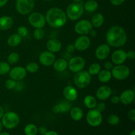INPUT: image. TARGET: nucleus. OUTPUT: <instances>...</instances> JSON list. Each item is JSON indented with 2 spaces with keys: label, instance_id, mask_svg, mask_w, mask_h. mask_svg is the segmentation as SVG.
<instances>
[{
  "label": "nucleus",
  "instance_id": "obj_28",
  "mask_svg": "<svg viewBox=\"0 0 135 135\" xmlns=\"http://www.w3.org/2000/svg\"><path fill=\"white\" fill-rule=\"evenodd\" d=\"M97 103V99L94 96H91V95H88V96H85L84 98V105L90 109L96 108Z\"/></svg>",
  "mask_w": 135,
  "mask_h": 135
},
{
  "label": "nucleus",
  "instance_id": "obj_26",
  "mask_svg": "<svg viewBox=\"0 0 135 135\" xmlns=\"http://www.w3.org/2000/svg\"><path fill=\"white\" fill-rule=\"evenodd\" d=\"M90 22L94 27H101L104 22V15L102 14H101V13H96V14H95L92 17V19H91Z\"/></svg>",
  "mask_w": 135,
  "mask_h": 135
},
{
  "label": "nucleus",
  "instance_id": "obj_18",
  "mask_svg": "<svg viewBox=\"0 0 135 135\" xmlns=\"http://www.w3.org/2000/svg\"><path fill=\"white\" fill-rule=\"evenodd\" d=\"M127 59V53L123 50H115L112 55V62L116 65L123 64Z\"/></svg>",
  "mask_w": 135,
  "mask_h": 135
},
{
  "label": "nucleus",
  "instance_id": "obj_49",
  "mask_svg": "<svg viewBox=\"0 0 135 135\" xmlns=\"http://www.w3.org/2000/svg\"><path fill=\"white\" fill-rule=\"evenodd\" d=\"M89 34H90L91 36H92V37H96V35H97V32H96V30H93V29H92V30L90 32Z\"/></svg>",
  "mask_w": 135,
  "mask_h": 135
},
{
  "label": "nucleus",
  "instance_id": "obj_37",
  "mask_svg": "<svg viewBox=\"0 0 135 135\" xmlns=\"http://www.w3.org/2000/svg\"><path fill=\"white\" fill-rule=\"evenodd\" d=\"M45 32L42 28H36V30L34 31V37L35 39L42 40L44 37Z\"/></svg>",
  "mask_w": 135,
  "mask_h": 135
},
{
  "label": "nucleus",
  "instance_id": "obj_2",
  "mask_svg": "<svg viewBox=\"0 0 135 135\" xmlns=\"http://www.w3.org/2000/svg\"><path fill=\"white\" fill-rule=\"evenodd\" d=\"M46 21L50 26L54 28H59L65 26L67 22L66 13L61 9L53 7L49 9L46 15Z\"/></svg>",
  "mask_w": 135,
  "mask_h": 135
},
{
  "label": "nucleus",
  "instance_id": "obj_11",
  "mask_svg": "<svg viewBox=\"0 0 135 135\" xmlns=\"http://www.w3.org/2000/svg\"><path fill=\"white\" fill-rule=\"evenodd\" d=\"M85 67V60L82 57L76 56L71 58L68 62V67L72 72L78 73L83 71Z\"/></svg>",
  "mask_w": 135,
  "mask_h": 135
},
{
  "label": "nucleus",
  "instance_id": "obj_50",
  "mask_svg": "<svg viewBox=\"0 0 135 135\" xmlns=\"http://www.w3.org/2000/svg\"><path fill=\"white\" fill-rule=\"evenodd\" d=\"M4 114V110L3 109V108L1 106H0V119H1V117H3Z\"/></svg>",
  "mask_w": 135,
  "mask_h": 135
},
{
  "label": "nucleus",
  "instance_id": "obj_17",
  "mask_svg": "<svg viewBox=\"0 0 135 135\" xmlns=\"http://www.w3.org/2000/svg\"><path fill=\"white\" fill-rule=\"evenodd\" d=\"M112 94V90L109 86L103 85L99 87L96 92V98L101 101H104L109 98Z\"/></svg>",
  "mask_w": 135,
  "mask_h": 135
},
{
  "label": "nucleus",
  "instance_id": "obj_43",
  "mask_svg": "<svg viewBox=\"0 0 135 135\" xmlns=\"http://www.w3.org/2000/svg\"><path fill=\"white\" fill-rule=\"evenodd\" d=\"M127 53V58L129 59H131V60H133L135 58V53L134 51L133 50H130Z\"/></svg>",
  "mask_w": 135,
  "mask_h": 135
},
{
  "label": "nucleus",
  "instance_id": "obj_39",
  "mask_svg": "<svg viewBox=\"0 0 135 135\" xmlns=\"http://www.w3.org/2000/svg\"><path fill=\"white\" fill-rule=\"evenodd\" d=\"M96 109L98 110L100 112H103L105 111V108H106V106H105V104H104V102H100L97 103V105L96 106Z\"/></svg>",
  "mask_w": 135,
  "mask_h": 135
},
{
  "label": "nucleus",
  "instance_id": "obj_21",
  "mask_svg": "<svg viewBox=\"0 0 135 135\" xmlns=\"http://www.w3.org/2000/svg\"><path fill=\"white\" fill-rule=\"evenodd\" d=\"M46 47L49 51H51L52 53H57L61 50L62 44L60 41L57 39L49 40L46 44Z\"/></svg>",
  "mask_w": 135,
  "mask_h": 135
},
{
  "label": "nucleus",
  "instance_id": "obj_38",
  "mask_svg": "<svg viewBox=\"0 0 135 135\" xmlns=\"http://www.w3.org/2000/svg\"><path fill=\"white\" fill-rule=\"evenodd\" d=\"M28 32V31L27 28L24 26H21L17 28V34L22 38L26 36Z\"/></svg>",
  "mask_w": 135,
  "mask_h": 135
},
{
  "label": "nucleus",
  "instance_id": "obj_34",
  "mask_svg": "<svg viewBox=\"0 0 135 135\" xmlns=\"http://www.w3.org/2000/svg\"><path fill=\"white\" fill-rule=\"evenodd\" d=\"M19 60V55L16 52L11 53L7 57V63L9 64H15Z\"/></svg>",
  "mask_w": 135,
  "mask_h": 135
},
{
  "label": "nucleus",
  "instance_id": "obj_13",
  "mask_svg": "<svg viewBox=\"0 0 135 135\" xmlns=\"http://www.w3.org/2000/svg\"><path fill=\"white\" fill-rule=\"evenodd\" d=\"M90 44L91 42L89 37L86 35H83L76 38L74 46H75V50L79 51H83L86 50L90 47Z\"/></svg>",
  "mask_w": 135,
  "mask_h": 135
},
{
  "label": "nucleus",
  "instance_id": "obj_10",
  "mask_svg": "<svg viewBox=\"0 0 135 135\" xmlns=\"http://www.w3.org/2000/svg\"><path fill=\"white\" fill-rule=\"evenodd\" d=\"M93 29V26L90 21L83 19L78 21L75 26V31L80 36L87 35Z\"/></svg>",
  "mask_w": 135,
  "mask_h": 135
},
{
  "label": "nucleus",
  "instance_id": "obj_1",
  "mask_svg": "<svg viewBox=\"0 0 135 135\" xmlns=\"http://www.w3.org/2000/svg\"><path fill=\"white\" fill-rule=\"evenodd\" d=\"M107 44L113 47L123 46L127 40L125 30L119 26H113L108 30L105 35Z\"/></svg>",
  "mask_w": 135,
  "mask_h": 135
},
{
  "label": "nucleus",
  "instance_id": "obj_55",
  "mask_svg": "<svg viewBox=\"0 0 135 135\" xmlns=\"http://www.w3.org/2000/svg\"><path fill=\"white\" fill-rule=\"evenodd\" d=\"M44 1H49V0H44Z\"/></svg>",
  "mask_w": 135,
  "mask_h": 135
},
{
  "label": "nucleus",
  "instance_id": "obj_14",
  "mask_svg": "<svg viewBox=\"0 0 135 135\" xmlns=\"http://www.w3.org/2000/svg\"><path fill=\"white\" fill-rule=\"evenodd\" d=\"M72 108L71 102L68 100H62L54 105L52 108V112L54 113H64L70 112Z\"/></svg>",
  "mask_w": 135,
  "mask_h": 135
},
{
  "label": "nucleus",
  "instance_id": "obj_33",
  "mask_svg": "<svg viewBox=\"0 0 135 135\" xmlns=\"http://www.w3.org/2000/svg\"><path fill=\"white\" fill-rule=\"evenodd\" d=\"M10 69V65L7 62H0V75H6V74H7L9 72Z\"/></svg>",
  "mask_w": 135,
  "mask_h": 135
},
{
  "label": "nucleus",
  "instance_id": "obj_45",
  "mask_svg": "<svg viewBox=\"0 0 135 135\" xmlns=\"http://www.w3.org/2000/svg\"><path fill=\"white\" fill-rule=\"evenodd\" d=\"M110 1L112 5H115V6H119L123 3L125 0H110Z\"/></svg>",
  "mask_w": 135,
  "mask_h": 135
},
{
  "label": "nucleus",
  "instance_id": "obj_35",
  "mask_svg": "<svg viewBox=\"0 0 135 135\" xmlns=\"http://www.w3.org/2000/svg\"><path fill=\"white\" fill-rule=\"evenodd\" d=\"M107 121L111 125H118L120 121L119 117L115 114H111L107 118Z\"/></svg>",
  "mask_w": 135,
  "mask_h": 135
},
{
  "label": "nucleus",
  "instance_id": "obj_6",
  "mask_svg": "<svg viewBox=\"0 0 135 135\" xmlns=\"http://www.w3.org/2000/svg\"><path fill=\"white\" fill-rule=\"evenodd\" d=\"M86 120L88 125L93 127H96L101 125L102 123L103 117L101 112L96 109H90L86 116Z\"/></svg>",
  "mask_w": 135,
  "mask_h": 135
},
{
  "label": "nucleus",
  "instance_id": "obj_51",
  "mask_svg": "<svg viewBox=\"0 0 135 135\" xmlns=\"http://www.w3.org/2000/svg\"><path fill=\"white\" fill-rule=\"evenodd\" d=\"M0 135H11L9 133H7V132H1L0 133Z\"/></svg>",
  "mask_w": 135,
  "mask_h": 135
},
{
  "label": "nucleus",
  "instance_id": "obj_3",
  "mask_svg": "<svg viewBox=\"0 0 135 135\" xmlns=\"http://www.w3.org/2000/svg\"><path fill=\"white\" fill-rule=\"evenodd\" d=\"M3 127L7 129H13L18 126L20 122V117L18 113L14 112H9L4 113L1 117Z\"/></svg>",
  "mask_w": 135,
  "mask_h": 135
},
{
  "label": "nucleus",
  "instance_id": "obj_23",
  "mask_svg": "<svg viewBox=\"0 0 135 135\" xmlns=\"http://www.w3.org/2000/svg\"><path fill=\"white\" fill-rule=\"evenodd\" d=\"M54 69L57 72H63L68 67V61L64 58H59L55 59V62L53 64Z\"/></svg>",
  "mask_w": 135,
  "mask_h": 135
},
{
  "label": "nucleus",
  "instance_id": "obj_44",
  "mask_svg": "<svg viewBox=\"0 0 135 135\" xmlns=\"http://www.w3.org/2000/svg\"><path fill=\"white\" fill-rule=\"evenodd\" d=\"M111 102L113 104H119L120 103V98L119 96H114L111 98Z\"/></svg>",
  "mask_w": 135,
  "mask_h": 135
},
{
  "label": "nucleus",
  "instance_id": "obj_42",
  "mask_svg": "<svg viewBox=\"0 0 135 135\" xmlns=\"http://www.w3.org/2000/svg\"><path fill=\"white\" fill-rule=\"evenodd\" d=\"M75 50H75L74 44H69L68 46H67V47H66V51H67V52L69 53V54H72V53H73Z\"/></svg>",
  "mask_w": 135,
  "mask_h": 135
},
{
  "label": "nucleus",
  "instance_id": "obj_53",
  "mask_svg": "<svg viewBox=\"0 0 135 135\" xmlns=\"http://www.w3.org/2000/svg\"><path fill=\"white\" fill-rule=\"evenodd\" d=\"M129 135H135V131L133 130L131 132V133L129 134Z\"/></svg>",
  "mask_w": 135,
  "mask_h": 135
},
{
  "label": "nucleus",
  "instance_id": "obj_9",
  "mask_svg": "<svg viewBox=\"0 0 135 135\" xmlns=\"http://www.w3.org/2000/svg\"><path fill=\"white\" fill-rule=\"evenodd\" d=\"M28 22L35 28H43L46 25V18L44 15L39 12H34L29 15Z\"/></svg>",
  "mask_w": 135,
  "mask_h": 135
},
{
  "label": "nucleus",
  "instance_id": "obj_22",
  "mask_svg": "<svg viewBox=\"0 0 135 135\" xmlns=\"http://www.w3.org/2000/svg\"><path fill=\"white\" fill-rule=\"evenodd\" d=\"M14 21L13 18L9 16H3L0 17V29L7 30L10 29L13 26Z\"/></svg>",
  "mask_w": 135,
  "mask_h": 135
},
{
  "label": "nucleus",
  "instance_id": "obj_29",
  "mask_svg": "<svg viewBox=\"0 0 135 135\" xmlns=\"http://www.w3.org/2000/svg\"><path fill=\"white\" fill-rule=\"evenodd\" d=\"M83 8L86 11L92 13V12H94L97 10L98 8V3L96 0H88L84 3Z\"/></svg>",
  "mask_w": 135,
  "mask_h": 135
},
{
  "label": "nucleus",
  "instance_id": "obj_16",
  "mask_svg": "<svg viewBox=\"0 0 135 135\" xmlns=\"http://www.w3.org/2000/svg\"><path fill=\"white\" fill-rule=\"evenodd\" d=\"M110 54V46L108 44H102L96 48L95 55L99 60H104Z\"/></svg>",
  "mask_w": 135,
  "mask_h": 135
},
{
  "label": "nucleus",
  "instance_id": "obj_20",
  "mask_svg": "<svg viewBox=\"0 0 135 135\" xmlns=\"http://www.w3.org/2000/svg\"><path fill=\"white\" fill-rule=\"evenodd\" d=\"M134 92L133 90H126L123 91L120 95V102L122 103L123 105H129L134 101Z\"/></svg>",
  "mask_w": 135,
  "mask_h": 135
},
{
  "label": "nucleus",
  "instance_id": "obj_40",
  "mask_svg": "<svg viewBox=\"0 0 135 135\" xmlns=\"http://www.w3.org/2000/svg\"><path fill=\"white\" fill-rule=\"evenodd\" d=\"M128 117L129 119L132 121H135V110L134 109H131L128 112Z\"/></svg>",
  "mask_w": 135,
  "mask_h": 135
},
{
  "label": "nucleus",
  "instance_id": "obj_25",
  "mask_svg": "<svg viewBox=\"0 0 135 135\" xmlns=\"http://www.w3.org/2000/svg\"><path fill=\"white\" fill-rule=\"evenodd\" d=\"M71 117L75 121H79L82 119L83 117V112L79 107H74L70 110Z\"/></svg>",
  "mask_w": 135,
  "mask_h": 135
},
{
  "label": "nucleus",
  "instance_id": "obj_31",
  "mask_svg": "<svg viewBox=\"0 0 135 135\" xmlns=\"http://www.w3.org/2000/svg\"><path fill=\"white\" fill-rule=\"evenodd\" d=\"M100 71H101V65L97 63H94L90 65L88 72L91 76H95L98 75Z\"/></svg>",
  "mask_w": 135,
  "mask_h": 135
},
{
  "label": "nucleus",
  "instance_id": "obj_8",
  "mask_svg": "<svg viewBox=\"0 0 135 135\" xmlns=\"http://www.w3.org/2000/svg\"><path fill=\"white\" fill-rule=\"evenodd\" d=\"M112 75L117 80H123L130 75V69L125 65H117L112 69Z\"/></svg>",
  "mask_w": 135,
  "mask_h": 135
},
{
  "label": "nucleus",
  "instance_id": "obj_52",
  "mask_svg": "<svg viewBox=\"0 0 135 135\" xmlns=\"http://www.w3.org/2000/svg\"><path fill=\"white\" fill-rule=\"evenodd\" d=\"M2 129H3V125L2 123H1V121H0V133L2 131Z\"/></svg>",
  "mask_w": 135,
  "mask_h": 135
},
{
  "label": "nucleus",
  "instance_id": "obj_12",
  "mask_svg": "<svg viewBox=\"0 0 135 135\" xmlns=\"http://www.w3.org/2000/svg\"><path fill=\"white\" fill-rule=\"evenodd\" d=\"M9 73L11 79H13L16 81H21L26 77L27 71L25 67H21V66H17V67H15L10 69Z\"/></svg>",
  "mask_w": 135,
  "mask_h": 135
},
{
  "label": "nucleus",
  "instance_id": "obj_27",
  "mask_svg": "<svg viewBox=\"0 0 135 135\" xmlns=\"http://www.w3.org/2000/svg\"><path fill=\"white\" fill-rule=\"evenodd\" d=\"M22 37L18 34H13L8 38L7 44L11 47H17L22 42Z\"/></svg>",
  "mask_w": 135,
  "mask_h": 135
},
{
  "label": "nucleus",
  "instance_id": "obj_32",
  "mask_svg": "<svg viewBox=\"0 0 135 135\" xmlns=\"http://www.w3.org/2000/svg\"><path fill=\"white\" fill-rule=\"evenodd\" d=\"M26 70L30 73H35L39 69V65L35 62H30L26 66Z\"/></svg>",
  "mask_w": 135,
  "mask_h": 135
},
{
  "label": "nucleus",
  "instance_id": "obj_15",
  "mask_svg": "<svg viewBox=\"0 0 135 135\" xmlns=\"http://www.w3.org/2000/svg\"><path fill=\"white\" fill-rule=\"evenodd\" d=\"M55 61V56L54 53L46 51L41 53L39 56V61L41 64L46 67H49L54 64Z\"/></svg>",
  "mask_w": 135,
  "mask_h": 135
},
{
  "label": "nucleus",
  "instance_id": "obj_46",
  "mask_svg": "<svg viewBox=\"0 0 135 135\" xmlns=\"http://www.w3.org/2000/svg\"><path fill=\"white\" fill-rule=\"evenodd\" d=\"M47 131V128L46 127H40V128H38V133L42 135H44Z\"/></svg>",
  "mask_w": 135,
  "mask_h": 135
},
{
  "label": "nucleus",
  "instance_id": "obj_47",
  "mask_svg": "<svg viewBox=\"0 0 135 135\" xmlns=\"http://www.w3.org/2000/svg\"><path fill=\"white\" fill-rule=\"evenodd\" d=\"M44 135H59L58 133H57L55 131H47L46 133V134Z\"/></svg>",
  "mask_w": 135,
  "mask_h": 135
},
{
  "label": "nucleus",
  "instance_id": "obj_4",
  "mask_svg": "<svg viewBox=\"0 0 135 135\" xmlns=\"http://www.w3.org/2000/svg\"><path fill=\"white\" fill-rule=\"evenodd\" d=\"M84 13V8L80 3L75 2L69 5L66 9V15L69 20L73 21L79 19Z\"/></svg>",
  "mask_w": 135,
  "mask_h": 135
},
{
  "label": "nucleus",
  "instance_id": "obj_41",
  "mask_svg": "<svg viewBox=\"0 0 135 135\" xmlns=\"http://www.w3.org/2000/svg\"><path fill=\"white\" fill-rule=\"evenodd\" d=\"M104 67L105 69L111 71L113 67V63L111 61H107L104 64Z\"/></svg>",
  "mask_w": 135,
  "mask_h": 135
},
{
  "label": "nucleus",
  "instance_id": "obj_19",
  "mask_svg": "<svg viewBox=\"0 0 135 135\" xmlns=\"http://www.w3.org/2000/svg\"><path fill=\"white\" fill-rule=\"evenodd\" d=\"M63 94L65 100L71 102L75 101L79 96L77 90L72 86H67L65 87L63 91Z\"/></svg>",
  "mask_w": 135,
  "mask_h": 135
},
{
  "label": "nucleus",
  "instance_id": "obj_48",
  "mask_svg": "<svg viewBox=\"0 0 135 135\" xmlns=\"http://www.w3.org/2000/svg\"><path fill=\"white\" fill-rule=\"evenodd\" d=\"M8 0H0V7H2L7 3Z\"/></svg>",
  "mask_w": 135,
  "mask_h": 135
},
{
  "label": "nucleus",
  "instance_id": "obj_7",
  "mask_svg": "<svg viewBox=\"0 0 135 135\" xmlns=\"http://www.w3.org/2000/svg\"><path fill=\"white\" fill-rule=\"evenodd\" d=\"M34 0H17L16 9L21 15L30 14L34 9Z\"/></svg>",
  "mask_w": 135,
  "mask_h": 135
},
{
  "label": "nucleus",
  "instance_id": "obj_5",
  "mask_svg": "<svg viewBox=\"0 0 135 135\" xmlns=\"http://www.w3.org/2000/svg\"><path fill=\"white\" fill-rule=\"evenodd\" d=\"M92 81V76L88 71H81L76 73L74 76V83L77 88L83 89L89 86Z\"/></svg>",
  "mask_w": 135,
  "mask_h": 135
},
{
  "label": "nucleus",
  "instance_id": "obj_36",
  "mask_svg": "<svg viewBox=\"0 0 135 135\" xmlns=\"http://www.w3.org/2000/svg\"><path fill=\"white\" fill-rule=\"evenodd\" d=\"M17 84V82L13 79H7L5 83V88L8 90H13L15 89L16 87V85Z\"/></svg>",
  "mask_w": 135,
  "mask_h": 135
},
{
  "label": "nucleus",
  "instance_id": "obj_30",
  "mask_svg": "<svg viewBox=\"0 0 135 135\" xmlns=\"http://www.w3.org/2000/svg\"><path fill=\"white\" fill-rule=\"evenodd\" d=\"M24 132L26 135H36L38 134V127L34 124H28L25 126Z\"/></svg>",
  "mask_w": 135,
  "mask_h": 135
},
{
  "label": "nucleus",
  "instance_id": "obj_24",
  "mask_svg": "<svg viewBox=\"0 0 135 135\" xmlns=\"http://www.w3.org/2000/svg\"><path fill=\"white\" fill-rule=\"evenodd\" d=\"M112 78V73L110 71L104 69L100 71V73L98 74V79L99 81L102 83H107L111 80Z\"/></svg>",
  "mask_w": 135,
  "mask_h": 135
},
{
  "label": "nucleus",
  "instance_id": "obj_54",
  "mask_svg": "<svg viewBox=\"0 0 135 135\" xmlns=\"http://www.w3.org/2000/svg\"><path fill=\"white\" fill-rule=\"evenodd\" d=\"M74 1H75V2H77V3H79L80 2V1H81L82 0H73Z\"/></svg>",
  "mask_w": 135,
  "mask_h": 135
}]
</instances>
